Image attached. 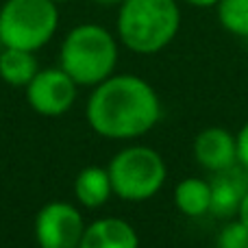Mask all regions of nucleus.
Returning <instances> with one entry per match:
<instances>
[{"label": "nucleus", "mask_w": 248, "mask_h": 248, "mask_svg": "<svg viewBox=\"0 0 248 248\" xmlns=\"http://www.w3.org/2000/svg\"><path fill=\"white\" fill-rule=\"evenodd\" d=\"M87 122L107 140H135L157 126L161 100L148 81L135 74H111L87 100Z\"/></svg>", "instance_id": "obj_1"}, {"label": "nucleus", "mask_w": 248, "mask_h": 248, "mask_svg": "<svg viewBox=\"0 0 248 248\" xmlns=\"http://www.w3.org/2000/svg\"><path fill=\"white\" fill-rule=\"evenodd\" d=\"M181 29L176 0H124L118 7L116 31L124 48L137 55H157Z\"/></svg>", "instance_id": "obj_2"}, {"label": "nucleus", "mask_w": 248, "mask_h": 248, "mask_svg": "<svg viewBox=\"0 0 248 248\" xmlns=\"http://www.w3.org/2000/svg\"><path fill=\"white\" fill-rule=\"evenodd\" d=\"M118 39L100 24H78L59 48V68L81 87H96L116 72Z\"/></svg>", "instance_id": "obj_3"}, {"label": "nucleus", "mask_w": 248, "mask_h": 248, "mask_svg": "<svg viewBox=\"0 0 248 248\" xmlns=\"http://www.w3.org/2000/svg\"><path fill=\"white\" fill-rule=\"evenodd\" d=\"M59 9L55 0H4L0 7L2 48L37 52L57 33Z\"/></svg>", "instance_id": "obj_4"}, {"label": "nucleus", "mask_w": 248, "mask_h": 248, "mask_svg": "<svg viewBox=\"0 0 248 248\" xmlns=\"http://www.w3.org/2000/svg\"><path fill=\"white\" fill-rule=\"evenodd\" d=\"M113 194L128 202H144L159 194L168 179L163 157L150 146L122 148L107 166Z\"/></svg>", "instance_id": "obj_5"}, {"label": "nucleus", "mask_w": 248, "mask_h": 248, "mask_svg": "<svg viewBox=\"0 0 248 248\" xmlns=\"http://www.w3.org/2000/svg\"><path fill=\"white\" fill-rule=\"evenodd\" d=\"M83 233V216L70 202L52 201L35 218V240L39 248H78Z\"/></svg>", "instance_id": "obj_6"}, {"label": "nucleus", "mask_w": 248, "mask_h": 248, "mask_svg": "<svg viewBox=\"0 0 248 248\" xmlns=\"http://www.w3.org/2000/svg\"><path fill=\"white\" fill-rule=\"evenodd\" d=\"M77 87L78 85L72 81V77L61 68L39 70L33 77V81L24 87L26 103L39 116L59 118L72 109L74 100H77Z\"/></svg>", "instance_id": "obj_7"}, {"label": "nucleus", "mask_w": 248, "mask_h": 248, "mask_svg": "<svg viewBox=\"0 0 248 248\" xmlns=\"http://www.w3.org/2000/svg\"><path fill=\"white\" fill-rule=\"evenodd\" d=\"M192 153L202 170L218 174L240 166L237 161V137L224 126H207L194 137Z\"/></svg>", "instance_id": "obj_8"}, {"label": "nucleus", "mask_w": 248, "mask_h": 248, "mask_svg": "<svg viewBox=\"0 0 248 248\" xmlns=\"http://www.w3.org/2000/svg\"><path fill=\"white\" fill-rule=\"evenodd\" d=\"M211 183V214L216 218H237L240 205L248 189V172L242 166L214 174Z\"/></svg>", "instance_id": "obj_9"}, {"label": "nucleus", "mask_w": 248, "mask_h": 248, "mask_svg": "<svg viewBox=\"0 0 248 248\" xmlns=\"http://www.w3.org/2000/svg\"><path fill=\"white\" fill-rule=\"evenodd\" d=\"M78 248H140V235L122 218H100L87 224Z\"/></svg>", "instance_id": "obj_10"}, {"label": "nucleus", "mask_w": 248, "mask_h": 248, "mask_svg": "<svg viewBox=\"0 0 248 248\" xmlns=\"http://www.w3.org/2000/svg\"><path fill=\"white\" fill-rule=\"evenodd\" d=\"M111 194H113V187H111V179H109L107 168L90 166L78 172L77 181H74V196L87 209L103 207Z\"/></svg>", "instance_id": "obj_11"}, {"label": "nucleus", "mask_w": 248, "mask_h": 248, "mask_svg": "<svg viewBox=\"0 0 248 248\" xmlns=\"http://www.w3.org/2000/svg\"><path fill=\"white\" fill-rule=\"evenodd\" d=\"M174 205L187 218L211 214V183L201 176H187L174 187Z\"/></svg>", "instance_id": "obj_12"}, {"label": "nucleus", "mask_w": 248, "mask_h": 248, "mask_svg": "<svg viewBox=\"0 0 248 248\" xmlns=\"http://www.w3.org/2000/svg\"><path fill=\"white\" fill-rule=\"evenodd\" d=\"M39 72L35 52L22 48H2L0 50V78L11 87H26Z\"/></svg>", "instance_id": "obj_13"}, {"label": "nucleus", "mask_w": 248, "mask_h": 248, "mask_svg": "<svg viewBox=\"0 0 248 248\" xmlns=\"http://www.w3.org/2000/svg\"><path fill=\"white\" fill-rule=\"evenodd\" d=\"M216 13L227 33L248 39V0H220L216 4Z\"/></svg>", "instance_id": "obj_14"}, {"label": "nucleus", "mask_w": 248, "mask_h": 248, "mask_svg": "<svg viewBox=\"0 0 248 248\" xmlns=\"http://www.w3.org/2000/svg\"><path fill=\"white\" fill-rule=\"evenodd\" d=\"M216 248H248V227L240 218L224 220L216 235Z\"/></svg>", "instance_id": "obj_15"}, {"label": "nucleus", "mask_w": 248, "mask_h": 248, "mask_svg": "<svg viewBox=\"0 0 248 248\" xmlns=\"http://www.w3.org/2000/svg\"><path fill=\"white\" fill-rule=\"evenodd\" d=\"M237 137V161L248 172V120L242 124V128L235 133Z\"/></svg>", "instance_id": "obj_16"}, {"label": "nucleus", "mask_w": 248, "mask_h": 248, "mask_svg": "<svg viewBox=\"0 0 248 248\" xmlns=\"http://www.w3.org/2000/svg\"><path fill=\"white\" fill-rule=\"evenodd\" d=\"M183 2L192 4V7H196V9H211V7L216 9V4H218L220 0H183Z\"/></svg>", "instance_id": "obj_17"}, {"label": "nucleus", "mask_w": 248, "mask_h": 248, "mask_svg": "<svg viewBox=\"0 0 248 248\" xmlns=\"http://www.w3.org/2000/svg\"><path fill=\"white\" fill-rule=\"evenodd\" d=\"M237 218L248 227V189L244 194V201H242V205H240V211H237Z\"/></svg>", "instance_id": "obj_18"}, {"label": "nucleus", "mask_w": 248, "mask_h": 248, "mask_svg": "<svg viewBox=\"0 0 248 248\" xmlns=\"http://www.w3.org/2000/svg\"><path fill=\"white\" fill-rule=\"evenodd\" d=\"M94 4H100V7H120L124 0H92Z\"/></svg>", "instance_id": "obj_19"}, {"label": "nucleus", "mask_w": 248, "mask_h": 248, "mask_svg": "<svg viewBox=\"0 0 248 248\" xmlns=\"http://www.w3.org/2000/svg\"><path fill=\"white\" fill-rule=\"evenodd\" d=\"M57 4H61V2H72V0H55Z\"/></svg>", "instance_id": "obj_20"}, {"label": "nucleus", "mask_w": 248, "mask_h": 248, "mask_svg": "<svg viewBox=\"0 0 248 248\" xmlns=\"http://www.w3.org/2000/svg\"><path fill=\"white\" fill-rule=\"evenodd\" d=\"M0 50H2V42H0Z\"/></svg>", "instance_id": "obj_21"}]
</instances>
